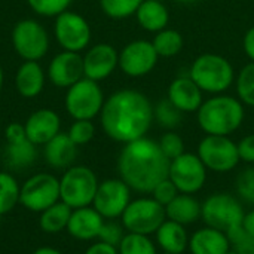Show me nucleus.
Masks as SVG:
<instances>
[{
    "label": "nucleus",
    "mask_w": 254,
    "mask_h": 254,
    "mask_svg": "<svg viewBox=\"0 0 254 254\" xmlns=\"http://www.w3.org/2000/svg\"><path fill=\"white\" fill-rule=\"evenodd\" d=\"M143 0H100V7L112 19H125L135 15Z\"/></svg>",
    "instance_id": "473e14b6"
},
{
    "label": "nucleus",
    "mask_w": 254,
    "mask_h": 254,
    "mask_svg": "<svg viewBox=\"0 0 254 254\" xmlns=\"http://www.w3.org/2000/svg\"><path fill=\"white\" fill-rule=\"evenodd\" d=\"M152 45H153V48L159 57L170 58V57L177 55L183 49L185 40H183V36L180 31L167 27V28L155 33Z\"/></svg>",
    "instance_id": "c85d7f7f"
},
{
    "label": "nucleus",
    "mask_w": 254,
    "mask_h": 254,
    "mask_svg": "<svg viewBox=\"0 0 254 254\" xmlns=\"http://www.w3.org/2000/svg\"><path fill=\"white\" fill-rule=\"evenodd\" d=\"M71 208L64 204L63 201L55 202L49 208L40 213L39 216V228L42 232L55 235L67 229L70 216H71Z\"/></svg>",
    "instance_id": "cd10ccee"
},
{
    "label": "nucleus",
    "mask_w": 254,
    "mask_h": 254,
    "mask_svg": "<svg viewBox=\"0 0 254 254\" xmlns=\"http://www.w3.org/2000/svg\"><path fill=\"white\" fill-rule=\"evenodd\" d=\"M244 104L231 95L217 94L201 104L196 112L199 128L205 135L234 134L244 122Z\"/></svg>",
    "instance_id": "7ed1b4c3"
},
{
    "label": "nucleus",
    "mask_w": 254,
    "mask_h": 254,
    "mask_svg": "<svg viewBox=\"0 0 254 254\" xmlns=\"http://www.w3.org/2000/svg\"><path fill=\"white\" fill-rule=\"evenodd\" d=\"M46 73L39 61H24L15 74V88L24 98H36L45 88Z\"/></svg>",
    "instance_id": "5701e85b"
},
{
    "label": "nucleus",
    "mask_w": 254,
    "mask_h": 254,
    "mask_svg": "<svg viewBox=\"0 0 254 254\" xmlns=\"http://www.w3.org/2000/svg\"><path fill=\"white\" fill-rule=\"evenodd\" d=\"M46 76L54 86L68 89L71 85L85 77L83 57L80 52L61 51L51 60Z\"/></svg>",
    "instance_id": "dca6fc26"
},
{
    "label": "nucleus",
    "mask_w": 254,
    "mask_h": 254,
    "mask_svg": "<svg viewBox=\"0 0 254 254\" xmlns=\"http://www.w3.org/2000/svg\"><path fill=\"white\" fill-rule=\"evenodd\" d=\"M100 124L109 138L127 144L147 135L153 124V106L137 89H119L106 98Z\"/></svg>",
    "instance_id": "f257e3e1"
},
{
    "label": "nucleus",
    "mask_w": 254,
    "mask_h": 254,
    "mask_svg": "<svg viewBox=\"0 0 254 254\" xmlns=\"http://www.w3.org/2000/svg\"><path fill=\"white\" fill-rule=\"evenodd\" d=\"M202 92L223 94L235 79L234 67L219 54H202L190 65L188 73Z\"/></svg>",
    "instance_id": "20e7f679"
},
{
    "label": "nucleus",
    "mask_w": 254,
    "mask_h": 254,
    "mask_svg": "<svg viewBox=\"0 0 254 254\" xmlns=\"http://www.w3.org/2000/svg\"><path fill=\"white\" fill-rule=\"evenodd\" d=\"M235 85L238 100L246 106L254 107V61L241 68L237 76Z\"/></svg>",
    "instance_id": "72a5a7b5"
},
{
    "label": "nucleus",
    "mask_w": 254,
    "mask_h": 254,
    "mask_svg": "<svg viewBox=\"0 0 254 254\" xmlns=\"http://www.w3.org/2000/svg\"><path fill=\"white\" fill-rule=\"evenodd\" d=\"M243 48H244L246 55L252 61H254V25L247 30V33L244 36V40H243Z\"/></svg>",
    "instance_id": "a18cd8bd"
},
{
    "label": "nucleus",
    "mask_w": 254,
    "mask_h": 254,
    "mask_svg": "<svg viewBox=\"0 0 254 254\" xmlns=\"http://www.w3.org/2000/svg\"><path fill=\"white\" fill-rule=\"evenodd\" d=\"M37 146L31 143L28 138H22L18 141L6 143L4 149V162L12 170H24L28 168L37 158Z\"/></svg>",
    "instance_id": "bb28decb"
},
{
    "label": "nucleus",
    "mask_w": 254,
    "mask_h": 254,
    "mask_svg": "<svg viewBox=\"0 0 254 254\" xmlns=\"http://www.w3.org/2000/svg\"><path fill=\"white\" fill-rule=\"evenodd\" d=\"M21 185L7 171H0V216L9 214L19 204Z\"/></svg>",
    "instance_id": "c756f323"
},
{
    "label": "nucleus",
    "mask_w": 254,
    "mask_h": 254,
    "mask_svg": "<svg viewBox=\"0 0 254 254\" xmlns=\"http://www.w3.org/2000/svg\"><path fill=\"white\" fill-rule=\"evenodd\" d=\"M125 234H127V231L122 226V223H118L115 220H106L103 228H101V232L98 235V241L106 243V244L118 249V246L124 240Z\"/></svg>",
    "instance_id": "ea45409f"
},
{
    "label": "nucleus",
    "mask_w": 254,
    "mask_h": 254,
    "mask_svg": "<svg viewBox=\"0 0 254 254\" xmlns=\"http://www.w3.org/2000/svg\"><path fill=\"white\" fill-rule=\"evenodd\" d=\"M162 254H167V253H162Z\"/></svg>",
    "instance_id": "603ef678"
},
{
    "label": "nucleus",
    "mask_w": 254,
    "mask_h": 254,
    "mask_svg": "<svg viewBox=\"0 0 254 254\" xmlns=\"http://www.w3.org/2000/svg\"><path fill=\"white\" fill-rule=\"evenodd\" d=\"M176 3H179V4H186V6H189V4H193V3H196L198 0H174Z\"/></svg>",
    "instance_id": "09e8293b"
},
{
    "label": "nucleus",
    "mask_w": 254,
    "mask_h": 254,
    "mask_svg": "<svg viewBox=\"0 0 254 254\" xmlns=\"http://www.w3.org/2000/svg\"><path fill=\"white\" fill-rule=\"evenodd\" d=\"M196 155L208 171L220 174L235 170L241 162L237 143L226 135H205L198 144Z\"/></svg>",
    "instance_id": "9d476101"
},
{
    "label": "nucleus",
    "mask_w": 254,
    "mask_h": 254,
    "mask_svg": "<svg viewBox=\"0 0 254 254\" xmlns=\"http://www.w3.org/2000/svg\"><path fill=\"white\" fill-rule=\"evenodd\" d=\"M231 249L238 254H254V237H252L243 226L228 234Z\"/></svg>",
    "instance_id": "58836bf2"
},
{
    "label": "nucleus",
    "mask_w": 254,
    "mask_h": 254,
    "mask_svg": "<svg viewBox=\"0 0 254 254\" xmlns=\"http://www.w3.org/2000/svg\"><path fill=\"white\" fill-rule=\"evenodd\" d=\"M190 254H226L231 250L228 234L211 226H204L189 237Z\"/></svg>",
    "instance_id": "412c9836"
},
{
    "label": "nucleus",
    "mask_w": 254,
    "mask_h": 254,
    "mask_svg": "<svg viewBox=\"0 0 254 254\" xmlns=\"http://www.w3.org/2000/svg\"><path fill=\"white\" fill-rule=\"evenodd\" d=\"M165 216L168 220L177 222L183 226L192 225L201 219V202L188 193H179L168 205H165Z\"/></svg>",
    "instance_id": "393cba45"
},
{
    "label": "nucleus",
    "mask_w": 254,
    "mask_h": 254,
    "mask_svg": "<svg viewBox=\"0 0 254 254\" xmlns=\"http://www.w3.org/2000/svg\"><path fill=\"white\" fill-rule=\"evenodd\" d=\"M119 254H158V246L149 235L127 232L118 246Z\"/></svg>",
    "instance_id": "7c9ffc66"
},
{
    "label": "nucleus",
    "mask_w": 254,
    "mask_h": 254,
    "mask_svg": "<svg viewBox=\"0 0 254 254\" xmlns=\"http://www.w3.org/2000/svg\"><path fill=\"white\" fill-rule=\"evenodd\" d=\"M31 254H63L60 250L54 249V247H39L36 249Z\"/></svg>",
    "instance_id": "de8ad7c7"
},
{
    "label": "nucleus",
    "mask_w": 254,
    "mask_h": 254,
    "mask_svg": "<svg viewBox=\"0 0 254 254\" xmlns=\"http://www.w3.org/2000/svg\"><path fill=\"white\" fill-rule=\"evenodd\" d=\"M58 201H61L60 179L54 174L37 173L21 185L19 204L31 213L40 214Z\"/></svg>",
    "instance_id": "1a4fd4ad"
},
{
    "label": "nucleus",
    "mask_w": 254,
    "mask_h": 254,
    "mask_svg": "<svg viewBox=\"0 0 254 254\" xmlns=\"http://www.w3.org/2000/svg\"><path fill=\"white\" fill-rule=\"evenodd\" d=\"M77 155V146L67 132L57 134L43 146V156L49 167L55 170H67L73 165Z\"/></svg>",
    "instance_id": "4be33fe9"
},
{
    "label": "nucleus",
    "mask_w": 254,
    "mask_h": 254,
    "mask_svg": "<svg viewBox=\"0 0 254 254\" xmlns=\"http://www.w3.org/2000/svg\"><path fill=\"white\" fill-rule=\"evenodd\" d=\"M85 254H119L118 253V249L113 247V246H109L106 243H101V241H97L94 244H91Z\"/></svg>",
    "instance_id": "c03bdc74"
},
{
    "label": "nucleus",
    "mask_w": 254,
    "mask_h": 254,
    "mask_svg": "<svg viewBox=\"0 0 254 254\" xmlns=\"http://www.w3.org/2000/svg\"><path fill=\"white\" fill-rule=\"evenodd\" d=\"M243 228H244L252 237H254V208L253 210H250L249 213H246L244 220H243Z\"/></svg>",
    "instance_id": "49530a36"
},
{
    "label": "nucleus",
    "mask_w": 254,
    "mask_h": 254,
    "mask_svg": "<svg viewBox=\"0 0 254 254\" xmlns=\"http://www.w3.org/2000/svg\"><path fill=\"white\" fill-rule=\"evenodd\" d=\"M167 220L165 207L152 196H140L131 199L127 210L121 216V223L127 232L155 235L159 226Z\"/></svg>",
    "instance_id": "6e6552de"
},
{
    "label": "nucleus",
    "mask_w": 254,
    "mask_h": 254,
    "mask_svg": "<svg viewBox=\"0 0 254 254\" xmlns=\"http://www.w3.org/2000/svg\"><path fill=\"white\" fill-rule=\"evenodd\" d=\"M104 101L106 98L100 83L83 77L67 89L64 107L74 121H92L94 118L100 116Z\"/></svg>",
    "instance_id": "0eeeda50"
},
{
    "label": "nucleus",
    "mask_w": 254,
    "mask_h": 254,
    "mask_svg": "<svg viewBox=\"0 0 254 254\" xmlns=\"http://www.w3.org/2000/svg\"><path fill=\"white\" fill-rule=\"evenodd\" d=\"M170 159L162 153L158 141L141 137L124 144L118 158L119 177L132 192L150 195L153 188L168 177Z\"/></svg>",
    "instance_id": "f03ea898"
},
{
    "label": "nucleus",
    "mask_w": 254,
    "mask_h": 254,
    "mask_svg": "<svg viewBox=\"0 0 254 254\" xmlns=\"http://www.w3.org/2000/svg\"><path fill=\"white\" fill-rule=\"evenodd\" d=\"M167 98L183 113L198 112L204 103L201 88L192 80L189 74L179 76L170 83Z\"/></svg>",
    "instance_id": "aec40b11"
},
{
    "label": "nucleus",
    "mask_w": 254,
    "mask_h": 254,
    "mask_svg": "<svg viewBox=\"0 0 254 254\" xmlns=\"http://www.w3.org/2000/svg\"><path fill=\"white\" fill-rule=\"evenodd\" d=\"M24 128L31 143L36 146H45L61 132V118L52 109H39L27 118Z\"/></svg>",
    "instance_id": "a211bd4d"
},
{
    "label": "nucleus",
    "mask_w": 254,
    "mask_h": 254,
    "mask_svg": "<svg viewBox=\"0 0 254 254\" xmlns=\"http://www.w3.org/2000/svg\"><path fill=\"white\" fill-rule=\"evenodd\" d=\"M135 18L143 30L158 33L167 28L170 22V12L161 0H143L135 12Z\"/></svg>",
    "instance_id": "a878e982"
},
{
    "label": "nucleus",
    "mask_w": 254,
    "mask_h": 254,
    "mask_svg": "<svg viewBox=\"0 0 254 254\" xmlns=\"http://www.w3.org/2000/svg\"><path fill=\"white\" fill-rule=\"evenodd\" d=\"M131 193V188L121 177L103 180L98 185L92 207L106 220L121 219V216L132 199Z\"/></svg>",
    "instance_id": "4468645a"
},
{
    "label": "nucleus",
    "mask_w": 254,
    "mask_h": 254,
    "mask_svg": "<svg viewBox=\"0 0 254 254\" xmlns=\"http://www.w3.org/2000/svg\"><path fill=\"white\" fill-rule=\"evenodd\" d=\"M3 83H4V73H3V68H1V65H0V92H1Z\"/></svg>",
    "instance_id": "8fccbe9b"
},
{
    "label": "nucleus",
    "mask_w": 254,
    "mask_h": 254,
    "mask_svg": "<svg viewBox=\"0 0 254 254\" xmlns=\"http://www.w3.org/2000/svg\"><path fill=\"white\" fill-rule=\"evenodd\" d=\"M97 174L85 165H71L60 179V196L71 210L89 207L98 189Z\"/></svg>",
    "instance_id": "39448f33"
},
{
    "label": "nucleus",
    "mask_w": 254,
    "mask_h": 254,
    "mask_svg": "<svg viewBox=\"0 0 254 254\" xmlns=\"http://www.w3.org/2000/svg\"><path fill=\"white\" fill-rule=\"evenodd\" d=\"M238 153L240 159L246 164L254 165V134H249L243 137L238 143Z\"/></svg>",
    "instance_id": "79ce46f5"
},
{
    "label": "nucleus",
    "mask_w": 254,
    "mask_h": 254,
    "mask_svg": "<svg viewBox=\"0 0 254 254\" xmlns=\"http://www.w3.org/2000/svg\"><path fill=\"white\" fill-rule=\"evenodd\" d=\"M4 138H6V143H12V141H18V140L28 138V137L25 134V128L22 124L12 122L4 128Z\"/></svg>",
    "instance_id": "37998d69"
},
{
    "label": "nucleus",
    "mask_w": 254,
    "mask_h": 254,
    "mask_svg": "<svg viewBox=\"0 0 254 254\" xmlns=\"http://www.w3.org/2000/svg\"><path fill=\"white\" fill-rule=\"evenodd\" d=\"M226 254H238V253H237V252H234V250L231 249V250H229V252H228V253H226Z\"/></svg>",
    "instance_id": "3c124183"
},
{
    "label": "nucleus",
    "mask_w": 254,
    "mask_h": 254,
    "mask_svg": "<svg viewBox=\"0 0 254 254\" xmlns=\"http://www.w3.org/2000/svg\"><path fill=\"white\" fill-rule=\"evenodd\" d=\"M68 137L73 140V143L79 147V146H85L88 144L94 135H95V125L92 124V121H86V119H79L74 121L70 128H68Z\"/></svg>",
    "instance_id": "4c0bfd02"
},
{
    "label": "nucleus",
    "mask_w": 254,
    "mask_h": 254,
    "mask_svg": "<svg viewBox=\"0 0 254 254\" xmlns=\"http://www.w3.org/2000/svg\"><path fill=\"white\" fill-rule=\"evenodd\" d=\"M119 67V52L110 43H97L83 55L85 77L101 82L113 74Z\"/></svg>",
    "instance_id": "f3484780"
},
{
    "label": "nucleus",
    "mask_w": 254,
    "mask_h": 254,
    "mask_svg": "<svg viewBox=\"0 0 254 254\" xmlns=\"http://www.w3.org/2000/svg\"><path fill=\"white\" fill-rule=\"evenodd\" d=\"M235 190L240 201L254 205V167H249L238 174L235 182Z\"/></svg>",
    "instance_id": "e433bc0d"
},
{
    "label": "nucleus",
    "mask_w": 254,
    "mask_h": 254,
    "mask_svg": "<svg viewBox=\"0 0 254 254\" xmlns=\"http://www.w3.org/2000/svg\"><path fill=\"white\" fill-rule=\"evenodd\" d=\"M104 222L106 219L92 205L74 208L65 231L77 241H94L98 240Z\"/></svg>",
    "instance_id": "6ab92c4d"
},
{
    "label": "nucleus",
    "mask_w": 254,
    "mask_h": 254,
    "mask_svg": "<svg viewBox=\"0 0 254 254\" xmlns=\"http://www.w3.org/2000/svg\"><path fill=\"white\" fill-rule=\"evenodd\" d=\"M158 60L152 42L134 40L119 52V68L129 77H143L155 68Z\"/></svg>",
    "instance_id": "2eb2a0df"
},
{
    "label": "nucleus",
    "mask_w": 254,
    "mask_h": 254,
    "mask_svg": "<svg viewBox=\"0 0 254 254\" xmlns=\"http://www.w3.org/2000/svg\"><path fill=\"white\" fill-rule=\"evenodd\" d=\"M54 36L63 51L82 52L91 42L92 30L85 16L67 9L55 16Z\"/></svg>",
    "instance_id": "f8f14e48"
},
{
    "label": "nucleus",
    "mask_w": 254,
    "mask_h": 254,
    "mask_svg": "<svg viewBox=\"0 0 254 254\" xmlns=\"http://www.w3.org/2000/svg\"><path fill=\"white\" fill-rule=\"evenodd\" d=\"M155 240L158 249L167 254H183L189 247V234L186 226L168 219L155 232Z\"/></svg>",
    "instance_id": "b1692460"
},
{
    "label": "nucleus",
    "mask_w": 254,
    "mask_h": 254,
    "mask_svg": "<svg viewBox=\"0 0 254 254\" xmlns=\"http://www.w3.org/2000/svg\"><path fill=\"white\" fill-rule=\"evenodd\" d=\"M244 216L246 211L240 198L226 192L213 193L201 202V219L205 226L216 228L225 234L243 226Z\"/></svg>",
    "instance_id": "423d86ee"
},
{
    "label": "nucleus",
    "mask_w": 254,
    "mask_h": 254,
    "mask_svg": "<svg viewBox=\"0 0 254 254\" xmlns=\"http://www.w3.org/2000/svg\"><path fill=\"white\" fill-rule=\"evenodd\" d=\"M180 192L177 190V188H176V185L167 177V179H164L162 182H159L155 188H153V190L150 192V196L155 199V201H158L161 205H168L177 195H179Z\"/></svg>",
    "instance_id": "a19ab883"
},
{
    "label": "nucleus",
    "mask_w": 254,
    "mask_h": 254,
    "mask_svg": "<svg viewBox=\"0 0 254 254\" xmlns=\"http://www.w3.org/2000/svg\"><path fill=\"white\" fill-rule=\"evenodd\" d=\"M73 0H27L28 6L40 16L55 18L65 12Z\"/></svg>",
    "instance_id": "f704fd0d"
},
{
    "label": "nucleus",
    "mask_w": 254,
    "mask_h": 254,
    "mask_svg": "<svg viewBox=\"0 0 254 254\" xmlns=\"http://www.w3.org/2000/svg\"><path fill=\"white\" fill-rule=\"evenodd\" d=\"M12 45L24 61H39L49 49L46 28L36 19L25 18L15 24L12 30Z\"/></svg>",
    "instance_id": "9b49d317"
},
{
    "label": "nucleus",
    "mask_w": 254,
    "mask_h": 254,
    "mask_svg": "<svg viewBox=\"0 0 254 254\" xmlns=\"http://www.w3.org/2000/svg\"><path fill=\"white\" fill-rule=\"evenodd\" d=\"M158 144H159L162 153L167 156V159H170V162L186 152L185 150V141L180 137V134H177L176 131L164 132L162 137L159 138Z\"/></svg>",
    "instance_id": "c9c22d12"
},
{
    "label": "nucleus",
    "mask_w": 254,
    "mask_h": 254,
    "mask_svg": "<svg viewBox=\"0 0 254 254\" xmlns=\"http://www.w3.org/2000/svg\"><path fill=\"white\" fill-rule=\"evenodd\" d=\"M207 167L196 153L185 152L170 162L168 179L180 193L195 195L207 183Z\"/></svg>",
    "instance_id": "ddd939ff"
},
{
    "label": "nucleus",
    "mask_w": 254,
    "mask_h": 254,
    "mask_svg": "<svg viewBox=\"0 0 254 254\" xmlns=\"http://www.w3.org/2000/svg\"><path fill=\"white\" fill-rule=\"evenodd\" d=\"M183 112H180L168 98L161 100L153 106V121L165 128L167 131H174L183 121Z\"/></svg>",
    "instance_id": "2f4dec72"
}]
</instances>
